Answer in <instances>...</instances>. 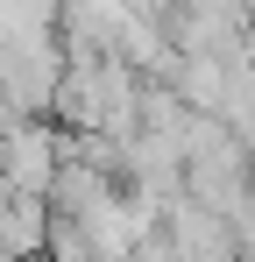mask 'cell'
Here are the masks:
<instances>
[{"instance_id":"2","label":"cell","mask_w":255,"mask_h":262,"mask_svg":"<svg viewBox=\"0 0 255 262\" xmlns=\"http://www.w3.org/2000/svg\"><path fill=\"white\" fill-rule=\"evenodd\" d=\"M163 241H170V262H248L234 227L206 206H192V199H177L163 213Z\"/></svg>"},{"instance_id":"1","label":"cell","mask_w":255,"mask_h":262,"mask_svg":"<svg viewBox=\"0 0 255 262\" xmlns=\"http://www.w3.org/2000/svg\"><path fill=\"white\" fill-rule=\"evenodd\" d=\"M64 156H71V135L64 128H50V121H14V128L0 135V184L22 191V199H50Z\"/></svg>"}]
</instances>
